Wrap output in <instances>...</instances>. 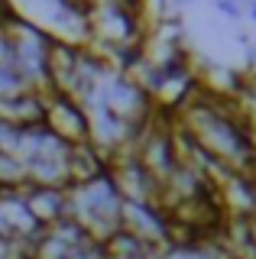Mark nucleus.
<instances>
[{"instance_id": "f257e3e1", "label": "nucleus", "mask_w": 256, "mask_h": 259, "mask_svg": "<svg viewBox=\"0 0 256 259\" xmlns=\"http://www.w3.org/2000/svg\"><path fill=\"white\" fill-rule=\"evenodd\" d=\"M218 10L227 13V16H240V13H243V10L237 7V0H218Z\"/></svg>"}, {"instance_id": "f03ea898", "label": "nucleus", "mask_w": 256, "mask_h": 259, "mask_svg": "<svg viewBox=\"0 0 256 259\" xmlns=\"http://www.w3.org/2000/svg\"><path fill=\"white\" fill-rule=\"evenodd\" d=\"M250 230H253V240H256V217H250Z\"/></svg>"}, {"instance_id": "7ed1b4c3", "label": "nucleus", "mask_w": 256, "mask_h": 259, "mask_svg": "<svg viewBox=\"0 0 256 259\" xmlns=\"http://www.w3.org/2000/svg\"><path fill=\"white\" fill-rule=\"evenodd\" d=\"M250 16H253V20H256V0H253V4H250Z\"/></svg>"}]
</instances>
